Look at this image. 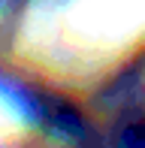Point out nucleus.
<instances>
[{
    "instance_id": "f257e3e1",
    "label": "nucleus",
    "mask_w": 145,
    "mask_h": 148,
    "mask_svg": "<svg viewBox=\"0 0 145 148\" xmlns=\"http://www.w3.org/2000/svg\"><path fill=\"white\" fill-rule=\"evenodd\" d=\"M124 139H127V142H142L145 145V118L136 121V124H130V130L124 133Z\"/></svg>"
}]
</instances>
